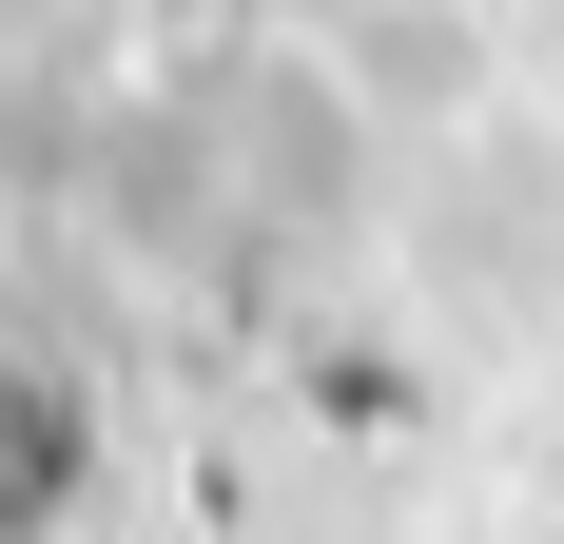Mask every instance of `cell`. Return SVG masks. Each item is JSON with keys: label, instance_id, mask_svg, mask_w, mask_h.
Listing matches in <instances>:
<instances>
[{"label": "cell", "instance_id": "obj_1", "mask_svg": "<svg viewBox=\"0 0 564 544\" xmlns=\"http://www.w3.org/2000/svg\"><path fill=\"white\" fill-rule=\"evenodd\" d=\"M0 544H20V525H0Z\"/></svg>", "mask_w": 564, "mask_h": 544}]
</instances>
